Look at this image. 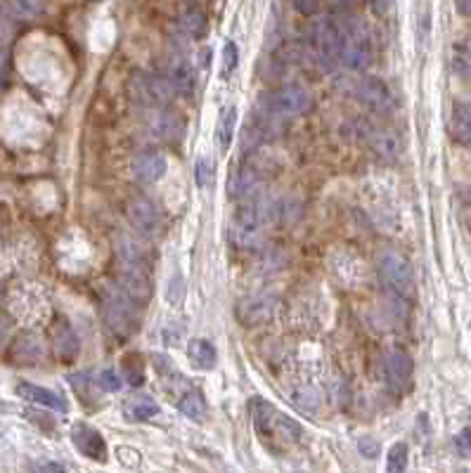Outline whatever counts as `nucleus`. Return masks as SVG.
<instances>
[{
  "label": "nucleus",
  "instance_id": "1",
  "mask_svg": "<svg viewBox=\"0 0 471 473\" xmlns=\"http://www.w3.org/2000/svg\"><path fill=\"white\" fill-rule=\"evenodd\" d=\"M116 286L135 303L147 306L152 299V277L143 258L133 249H121V258L116 265Z\"/></svg>",
  "mask_w": 471,
  "mask_h": 473
},
{
  "label": "nucleus",
  "instance_id": "2",
  "mask_svg": "<svg viewBox=\"0 0 471 473\" xmlns=\"http://www.w3.org/2000/svg\"><path fill=\"white\" fill-rule=\"evenodd\" d=\"M341 62L353 72H362L372 62V36L362 19L350 17L341 26Z\"/></svg>",
  "mask_w": 471,
  "mask_h": 473
},
{
  "label": "nucleus",
  "instance_id": "3",
  "mask_svg": "<svg viewBox=\"0 0 471 473\" xmlns=\"http://www.w3.org/2000/svg\"><path fill=\"white\" fill-rule=\"evenodd\" d=\"M377 272L384 284L400 299H410L414 294V270L403 253L393 249L382 251L377 258Z\"/></svg>",
  "mask_w": 471,
  "mask_h": 473
},
{
  "label": "nucleus",
  "instance_id": "4",
  "mask_svg": "<svg viewBox=\"0 0 471 473\" xmlns=\"http://www.w3.org/2000/svg\"><path fill=\"white\" fill-rule=\"evenodd\" d=\"M308 40H311L313 57L325 72H332L341 62V26L329 17H322L311 26Z\"/></svg>",
  "mask_w": 471,
  "mask_h": 473
},
{
  "label": "nucleus",
  "instance_id": "5",
  "mask_svg": "<svg viewBox=\"0 0 471 473\" xmlns=\"http://www.w3.org/2000/svg\"><path fill=\"white\" fill-rule=\"evenodd\" d=\"M265 221H268L265 206H261L258 201L244 204L242 208L235 211V216H232L230 221V242L235 244L237 249H251V246L261 239Z\"/></svg>",
  "mask_w": 471,
  "mask_h": 473
},
{
  "label": "nucleus",
  "instance_id": "6",
  "mask_svg": "<svg viewBox=\"0 0 471 473\" xmlns=\"http://www.w3.org/2000/svg\"><path fill=\"white\" fill-rule=\"evenodd\" d=\"M102 315L107 327L118 336H128L135 329V303L116 284L102 289Z\"/></svg>",
  "mask_w": 471,
  "mask_h": 473
},
{
  "label": "nucleus",
  "instance_id": "7",
  "mask_svg": "<svg viewBox=\"0 0 471 473\" xmlns=\"http://www.w3.org/2000/svg\"><path fill=\"white\" fill-rule=\"evenodd\" d=\"M263 109L272 118H294L311 109V93L304 86H284L270 95H263Z\"/></svg>",
  "mask_w": 471,
  "mask_h": 473
},
{
  "label": "nucleus",
  "instance_id": "8",
  "mask_svg": "<svg viewBox=\"0 0 471 473\" xmlns=\"http://www.w3.org/2000/svg\"><path fill=\"white\" fill-rule=\"evenodd\" d=\"M254 419L256 428L268 438H282V440H299L301 438V426L297 421H292L289 416L277 412L275 407H270L263 398L254 400Z\"/></svg>",
  "mask_w": 471,
  "mask_h": 473
},
{
  "label": "nucleus",
  "instance_id": "9",
  "mask_svg": "<svg viewBox=\"0 0 471 473\" xmlns=\"http://www.w3.org/2000/svg\"><path fill=\"white\" fill-rule=\"evenodd\" d=\"M173 86L166 76L135 74L131 79V95L138 104L145 107H166L173 100Z\"/></svg>",
  "mask_w": 471,
  "mask_h": 473
},
{
  "label": "nucleus",
  "instance_id": "10",
  "mask_svg": "<svg viewBox=\"0 0 471 473\" xmlns=\"http://www.w3.org/2000/svg\"><path fill=\"white\" fill-rule=\"evenodd\" d=\"M126 216L133 225V230H138V235H143L147 239L157 237L161 232V213L159 206L154 204L150 196L138 194L126 204Z\"/></svg>",
  "mask_w": 471,
  "mask_h": 473
},
{
  "label": "nucleus",
  "instance_id": "11",
  "mask_svg": "<svg viewBox=\"0 0 471 473\" xmlns=\"http://www.w3.org/2000/svg\"><path fill=\"white\" fill-rule=\"evenodd\" d=\"M355 95H358V102L367 111H372V114H389L393 109L391 90L382 79H377V76H370V79L358 83Z\"/></svg>",
  "mask_w": 471,
  "mask_h": 473
},
{
  "label": "nucleus",
  "instance_id": "12",
  "mask_svg": "<svg viewBox=\"0 0 471 473\" xmlns=\"http://www.w3.org/2000/svg\"><path fill=\"white\" fill-rule=\"evenodd\" d=\"M382 374L391 391H405L412 379V357L405 350H389L384 355Z\"/></svg>",
  "mask_w": 471,
  "mask_h": 473
},
{
  "label": "nucleus",
  "instance_id": "13",
  "mask_svg": "<svg viewBox=\"0 0 471 473\" xmlns=\"http://www.w3.org/2000/svg\"><path fill=\"white\" fill-rule=\"evenodd\" d=\"M72 443L76 445V450H79L83 457L93 459V462H100V464L107 462L109 447L97 428L88 426V423H76L72 428Z\"/></svg>",
  "mask_w": 471,
  "mask_h": 473
},
{
  "label": "nucleus",
  "instance_id": "14",
  "mask_svg": "<svg viewBox=\"0 0 471 473\" xmlns=\"http://www.w3.org/2000/svg\"><path fill=\"white\" fill-rule=\"evenodd\" d=\"M168 161L161 152H143L131 161V175L140 185H152L164 178Z\"/></svg>",
  "mask_w": 471,
  "mask_h": 473
},
{
  "label": "nucleus",
  "instance_id": "15",
  "mask_svg": "<svg viewBox=\"0 0 471 473\" xmlns=\"http://www.w3.org/2000/svg\"><path fill=\"white\" fill-rule=\"evenodd\" d=\"M272 313H275V301L270 296H249V299L237 303V317L247 327H256V324L268 322Z\"/></svg>",
  "mask_w": 471,
  "mask_h": 473
},
{
  "label": "nucleus",
  "instance_id": "16",
  "mask_svg": "<svg viewBox=\"0 0 471 473\" xmlns=\"http://www.w3.org/2000/svg\"><path fill=\"white\" fill-rule=\"evenodd\" d=\"M166 79L171 81V86L175 93L180 95H192L194 93V69L192 65H189V60L185 57V55H175V57H171V62H168V74Z\"/></svg>",
  "mask_w": 471,
  "mask_h": 473
},
{
  "label": "nucleus",
  "instance_id": "17",
  "mask_svg": "<svg viewBox=\"0 0 471 473\" xmlns=\"http://www.w3.org/2000/svg\"><path fill=\"white\" fill-rule=\"evenodd\" d=\"M152 133L168 145H180L185 140V121L173 111H161L154 116Z\"/></svg>",
  "mask_w": 471,
  "mask_h": 473
},
{
  "label": "nucleus",
  "instance_id": "18",
  "mask_svg": "<svg viewBox=\"0 0 471 473\" xmlns=\"http://www.w3.org/2000/svg\"><path fill=\"white\" fill-rule=\"evenodd\" d=\"M261 185H263L261 171L251 164H244L230 175L228 189H230L232 196H251V194L258 192V187Z\"/></svg>",
  "mask_w": 471,
  "mask_h": 473
},
{
  "label": "nucleus",
  "instance_id": "19",
  "mask_svg": "<svg viewBox=\"0 0 471 473\" xmlns=\"http://www.w3.org/2000/svg\"><path fill=\"white\" fill-rule=\"evenodd\" d=\"M52 343H55V352H57V357L62 362H72L76 360L81 350V343H79V336H76L74 327L69 322H57L52 329Z\"/></svg>",
  "mask_w": 471,
  "mask_h": 473
},
{
  "label": "nucleus",
  "instance_id": "20",
  "mask_svg": "<svg viewBox=\"0 0 471 473\" xmlns=\"http://www.w3.org/2000/svg\"><path fill=\"white\" fill-rule=\"evenodd\" d=\"M10 360L15 365H38L43 360V343L36 334H22L12 343Z\"/></svg>",
  "mask_w": 471,
  "mask_h": 473
},
{
  "label": "nucleus",
  "instance_id": "21",
  "mask_svg": "<svg viewBox=\"0 0 471 473\" xmlns=\"http://www.w3.org/2000/svg\"><path fill=\"white\" fill-rule=\"evenodd\" d=\"M17 395L29 402H36V405H43L48 409H55V412H67V402L62 395H57L55 391H48L43 386H36V384H29V381H24V384L17 386Z\"/></svg>",
  "mask_w": 471,
  "mask_h": 473
},
{
  "label": "nucleus",
  "instance_id": "22",
  "mask_svg": "<svg viewBox=\"0 0 471 473\" xmlns=\"http://www.w3.org/2000/svg\"><path fill=\"white\" fill-rule=\"evenodd\" d=\"M175 405H178V409L187 416V419H192L196 423L206 419L209 407H206V400H204V393L199 391V388L185 384V386H182V393L178 395V402H175Z\"/></svg>",
  "mask_w": 471,
  "mask_h": 473
},
{
  "label": "nucleus",
  "instance_id": "23",
  "mask_svg": "<svg viewBox=\"0 0 471 473\" xmlns=\"http://www.w3.org/2000/svg\"><path fill=\"white\" fill-rule=\"evenodd\" d=\"M332 274L348 289H353L360 282V260L350 253H336V258L332 256Z\"/></svg>",
  "mask_w": 471,
  "mask_h": 473
},
{
  "label": "nucleus",
  "instance_id": "24",
  "mask_svg": "<svg viewBox=\"0 0 471 473\" xmlns=\"http://www.w3.org/2000/svg\"><path fill=\"white\" fill-rule=\"evenodd\" d=\"M187 357H189V362L201 372H211L218 360L216 348L211 345V341H206V338H192V341L187 343Z\"/></svg>",
  "mask_w": 471,
  "mask_h": 473
},
{
  "label": "nucleus",
  "instance_id": "25",
  "mask_svg": "<svg viewBox=\"0 0 471 473\" xmlns=\"http://www.w3.org/2000/svg\"><path fill=\"white\" fill-rule=\"evenodd\" d=\"M292 402L297 405L301 412L306 414H318L322 409V402H325V398H322V391L315 386H299L297 391L292 393Z\"/></svg>",
  "mask_w": 471,
  "mask_h": 473
},
{
  "label": "nucleus",
  "instance_id": "26",
  "mask_svg": "<svg viewBox=\"0 0 471 473\" xmlns=\"http://www.w3.org/2000/svg\"><path fill=\"white\" fill-rule=\"evenodd\" d=\"M370 147H372V150H375L382 159H389V161L396 159L398 152H400L398 138L393 135L391 130H382V128H375V130L370 133Z\"/></svg>",
  "mask_w": 471,
  "mask_h": 473
},
{
  "label": "nucleus",
  "instance_id": "27",
  "mask_svg": "<svg viewBox=\"0 0 471 473\" xmlns=\"http://www.w3.org/2000/svg\"><path fill=\"white\" fill-rule=\"evenodd\" d=\"M235 128H237V107H225L221 111V118H218V126H216V143L218 147L225 152L232 143V138H235Z\"/></svg>",
  "mask_w": 471,
  "mask_h": 473
},
{
  "label": "nucleus",
  "instance_id": "28",
  "mask_svg": "<svg viewBox=\"0 0 471 473\" xmlns=\"http://www.w3.org/2000/svg\"><path fill=\"white\" fill-rule=\"evenodd\" d=\"M126 414L131 416V421H145V419H152V416L159 414V405L150 398V395H138V398H133L128 402Z\"/></svg>",
  "mask_w": 471,
  "mask_h": 473
},
{
  "label": "nucleus",
  "instance_id": "29",
  "mask_svg": "<svg viewBox=\"0 0 471 473\" xmlns=\"http://www.w3.org/2000/svg\"><path fill=\"white\" fill-rule=\"evenodd\" d=\"M453 130L457 140L471 145V104H457L453 111Z\"/></svg>",
  "mask_w": 471,
  "mask_h": 473
},
{
  "label": "nucleus",
  "instance_id": "30",
  "mask_svg": "<svg viewBox=\"0 0 471 473\" xmlns=\"http://www.w3.org/2000/svg\"><path fill=\"white\" fill-rule=\"evenodd\" d=\"M180 26H182V31H185L187 36L201 38L204 33H206V15H204L201 10H196V8H189V10L182 12Z\"/></svg>",
  "mask_w": 471,
  "mask_h": 473
},
{
  "label": "nucleus",
  "instance_id": "31",
  "mask_svg": "<svg viewBox=\"0 0 471 473\" xmlns=\"http://www.w3.org/2000/svg\"><path fill=\"white\" fill-rule=\"evenodd\" d=\"M386 469L391 473H403L407 469V445L405 443L391 445L389 457H386Z\"/></svg>",
  "mask_w": 471,
  "mask_h": 473
},
{
  "label": "nucleus",
  "instance_id": "32",
  "mask_svg": "<svg viewBox=\"0 0 471 473\" xmlns=\"http://www.w3.org/2000/svg\"><path fill=\"white\" fill-rule=\"evenodd\" d=\"M237 65H240V50H237L235 43H225L223 57H221V76L223 79H230V76L235 74Z\"/></svg>",
  "mask_w": 471,
  "mask_h": 473
},
{
  "label": "nucleus",
  "instance_id": "33",
  "mask_svg": "<svg viewBox=\"0 0 471 473\" xmlns=\"http://www.w3.org/2000/svg\"><path fill=\"white\" fill-rule=\"evenodd\" d=\"M211 180H214V161L211 157H199L194 161V182L196 187H209Z\"/></svg>",
  "mask_w": 471,
  "mask_h": 473
},
{
  "label": "nucleus",
  "instance_id": "34",
  "mask_svg": "<svg viewBox=\"0 0 471 473\" xmlns=\"http://www.w3.org/2000/svg\"><path fill=\"white\" fill-rule=\"evenodd\" d=\"M166 301H168V306H173V308H180L182 301H185V279H182L180 274H173V277L168 279Z\"/></svg>",
  "mask_w": 471,
  "mask_h": 473
},
{
  "label": "nucleus",
  "instance_id": "35",
  "mask_svg": "<svg viewBox=\"0 0 471 473\" xmlns=\"http://www.w3.org/2000/svg\"><path fill=\"white\" fill-rule=\"evenodd\" d=\"M12 10L19 19H33L43 10V0H12Z\"/></svg>",
  "mask_w": 471,
  "mask_h": 473
},
{
  "label": "nucleus",
  "instance_id": "36",
  "mask_svg": "<svg viewBox=\"0 0 471 473\" xmlns=\"http://www.w3.org/2000/svg\"><path fill=\"white\" fill-rule=\"evenodd\" d=\"M95 384L100 386L104 393H116V391H121L123 381H121V377H118L114 369H102L100 374H97Z\"/></svg>",
  "mask_w": 471,
  "mask_h": 473
},
{
  "label": "nucleus",
  "instance_id": "37",
  "mask_svg": "<svg viewBox=\"0 0 471 473\" xmlns=\"http://www.w3.org/2000/svg\"><path fill=\"white\" fill-rule=\"evenodd\" d=\"M358 450H360V455L367 457V459H377L379 457V443L372 440V438H367V435L358 440Z\"/></svg>",
  "mask_w": 471,
  "mask_h": 473
},
{
  "label": "nucleus",
  "instance_id": "38",
  "mask_svg": "<svg viewBox=\"0 0 471 473\" xmlns=\"http://www.w3.org/2000/svg\"><path fill=\"white\" fill-rule=\"evenodd\" d=\"M292 5L304 17H313L318 12V0H292Z\"/></svg>",
  "mask_w": 471,
  "mask_h": 473
},
{
  "label": "nucleus",
  "instance_id": "39",
  "mask_svg": "<svg viewBox=\"0 0 471 473\" xmlns=\"http://www.w3.org/2000/svg\"><path fill=\"white\" fill-rule=\"evenodd\" d=\"M152 360H154V367H157V372L161 374V377H173V374H175L171 360H168L166 355H159V352H154Z\"/></svg>",
  "mask_w": 471,
  "mask_h": 473
},
{
  "label": "nucleus",
  "instance_id": "40",
  "mask_svg": "<svg viewBox=\"0 0 471 473\" xmlns=\"http://www.w3.org/2000/svg\"><path fill=\"white\" fill-rule=\"evenodd\" d=\"M118 459H121L123 466H140V452L131 450V447L118 450Z\"/></svg>",
  "mask_w": 471,
  "mask_h": 473
},
{
  "label": "nucleus",
  "instance_id": "41",
  "mask_svg": "<svg viewBox=\"0 0 471 473\" xmlns=\"http://www.w3.org/2000/svg\"><path fill=\"white\" fill-rule=\"evenodd\" d=\"M10 320L8 317H0V348L5 345V341H8V336H10Z\"/></svg>",
  "mask_w": 471,
  "mask_h": 473
},
{
  "label": "nucleus",
  "instance_id": "42",
  "mask_svg": "<svg viewBox=\"0 0 471 473\" xmlns=\"http://www.w3.org/2000/svg\"><path fill=\"white\" fill-rule=\"evenodd\" d=\"M33 469L36 471H65V466L57 464V462H40V464L33 466Z\"/></svg>",
  "mask_w": 471,
  "mask_h": 473
},
{
  "label": "nucleus",
  "instance_id": "43",
  "mask_svg": "<svg viewBox=\"0 0 471 473\" xmlns=\"http://www.w3.org/2000/svg\"><path fill=\"white\" fill-rule=\"evenodd\" d=\"M455 3H457V10H460L464 17L471 19V0H455Z\"/></svg>",
  "mask_w": 471,
  "mask_h": 473
},
{
  "label": "nucleus",
  "instance_id": "44",
  "mask_svg": "<svg viewBox=\"0 0 471 473\" xmlns=\"http://www.w3.org/2000/svg\"><path fill=\"white\" fill-rule=\"evenodd\" d=\"M0 33H3V26H0Z\"/></svg>",
  "mask_w": 471,
  "mask_h": 473
}]
</instances>
